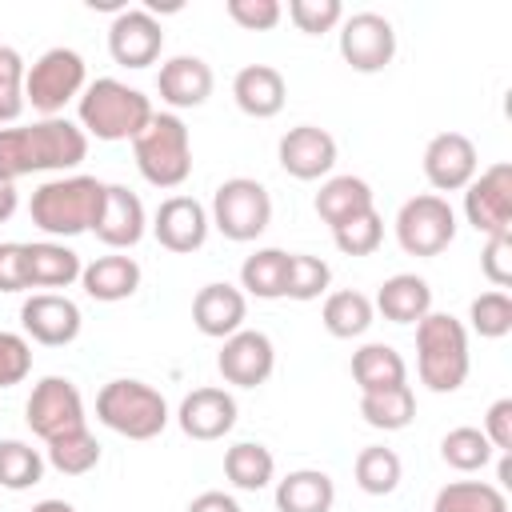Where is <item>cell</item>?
<instances>
[{"mask_svg": "<svg viewBox=\"0 0 512 512\" xmlns=\"http://www.w3.org/2000/svg\"><path fill=\"white\" fill-rule=\"evenodd\" d=\"M88 156V136L68 116L0 128V180L16 184L32 172H68Z\"/></svg>", "mask_w": 512, "mask_h": 512, "instance_id": "6da1fadb", "label": "cell"}, {"mask_svg": "<svg viewBox=\"0 0 512 512\" xmlns=\"http://www.w3.org/2000/svg\"><path fill=\"white\" fill-rule=\"evenodd\" d=\"M104 180L96 176H56V180H44L36 192H32V224L44 232V236H80V232H92L96 220H100V208H104Z\"/></svg>", "mask_w": 512, "mask_h": 512, "instance_id": "7a4b0ae2", "label": "cell"}, {"mask_svg": "<svg viewBox=\"0 0 512 512\" xmlns=\"http://www.w3.org/2000/svg\"><path fill=\"white\" fill-rule=\"evenodd\" d=\"M152 100L140 92V88H128L124 80H112V76H100L92 84H84L80 100H76V116H80V128L84 136H96V140H136L140 128L152 120Z\"/></svg>", "mask_w": 512, "mask_h": 512, "instance_id": "3957f363", "label": "cell"}, {"mask_svg": "<svg viewBox=\"0 0 512 512\" xmlns=\"http://www.w3.org/2000/svg\"><path fill=\"white\" fill-rule=\"evenodd\" d=\"M468 328L448 312H428L416 320V372L432 392H456L468 380Z\"/></svg>", "mask_w": 512, "mask_h": 512, "instance_id": "277c9868", "label": "cell"}, {"mask_svg": "<svg viewBox=\"0 0 512 512\" xmlns=\"http://www.w3.org/2000/svg\"><path fill=\"white\" fill-rule=\"evenodd\" d=\"M140 176L152 188H180L192 172V136L176 112H152V120L132 140Z\"/></svg>", "mask_w": 512, "mask_h": 512, "instance_id": "5b68a950", "label": "cell"}, {"mask_svg": "<svg viewBox=\"0 0 512 512\" xmlns=\"http://www.w3.org/2000/svg\"><path fill=\"white\" fill-rule=\"evenodd\" d=\"M96 420L128 440H152L168 428V400L144 380H108L96 392Z\"/></svg>", "mask_w": 512, "mask_h": 512, "instance_id": "8992f818", "label": "cell"}, {"mask_svg": "<svg viewBox=\"0 0 512 512\" xmlns=\"http://www.w3.org/2000/svg\"><path fill=\"white\" fill-rule=\"evenodd\" d=\"M84 76H88V68H84V56L76 48H48L24 72V104H32L40 112V120L60 116L64 104L80 100Z\"/></svg>", "mask_w": 512, "mask_h": 512, "instance_id": "52a82bcc", "label": "cell"}, {"mask_svg": "<svg viewBox=\"0 0 512 512\" xmlns=\"http://www.w3.org/2000/svg\"><path fill=\"white\" fill-rule=\"evenodd\" d=\"M208 220L216 224V232L224 240L248 244L272 224V196H268V188L260 180L232 176L212 192V216Z\"/></svg>", "mask_w": 512, "mask_h": 512, "instance_id": "ba28073f", "label": "cell"}, {"mask_svg": "<svg viewBox=\"0 0 512 512\" xmlns=\"http://www.w3.org/2000/svg\"><path fill=\"white\" fill-rule=\"evenodd\" d=\"M396 240L408 256H440L456 240V212L444 196L420 192L396 212Z\"/></svg>", "mask_w": 512, "mask_h": 512, "instance_id": "9c48e42d", "label": "cell"}, {"mask_svg": "<svg viewBox=\"0 0 512 512\" xmlns=\"http://www.w3.org/2000/svg\"><path fill=\"white\" fill-rule=\"evenodd\" d=\"M24 420L28 428L48 444L56 436H68V432H80L88 428V416H84V396L80 388L68 380V376H44L28 404H24Z\"/></svg>", "mask_w": 512, "mask_h": 512, "instance_id": "30bf717a", "label": "cell"}, {"mask_svg": "<svg viewBox=\"0 0 512 512\" xmlns=\"http://www.w3.org/2000/svg\"><path fill=\"white\" fill-rule=\"evenodd\" d=\"M340 56L352 72H384L396 56V28L380 12H352L340 20Z\"/></svg>", "mask_w": 512, "mask_h": 512, "instance_id": "8fae6325", "label": "cell"}, {"mask_svg": "<svg viewBox=\"0 0 512 512\" xmlns=\"http://www.w3.org/2000/svg\"><path fill=\"white\" fill-rule=\"evenodd\" d=\"M464 216L480 236L512 232V164H492L464 188Z\"/></svg>", "mask_w": 512, "mask_h": 512, "instance_id": "7c38bea8", "label": "cell"}, {"mask_svg": "<svg viewBox=\"0 0 512 512\" xmlns=\"http://www.w3.org/2000/svg\"><path fill=\"white\" fill-rule=\"evenodd\" d=\"M164 48V28L148 8H124L108 24V52L120 68H148Z\"/></svg>", "mask_w": 512, "mask_h": 512, "instance_id": "4fadbf2b", "label": "cell"}, {"mask_svg": "<svg viewBox=\"0 0 512 512\" xmlns=\"http://www.w3.org/2000/svg\"><path fill=\"white\" fill-rule=\"evenodd\" d=\"M20 324H24V336H32L36 344L44 348H64L80 336V308L76 300L60 296V292H36L20 304Z\"/></svg>", "mask_w": 512, "mask_h": 512, "instance_id": "5bb4252c", "label": "cell"}, {"mask_svg": "<svg viewBox=\"0 0 512 512\" xmlns=\"http://www.w3.org/2000/svg\"><path fill=\"white\" fill-rule=\"evenodd\" d=\"M216 368L224 376V384H236V388H260L272 368H276V348L264 332H252V328H240L224 340L220 356H216Z\"/></svg>", "mask_w": 512, "mask_h": 512, "instance_id": "9a60e30c", "label": "cell"}, {"mask_svg": "<svg viewBox=\"0 0 512 512\" xmlns=\"http://www.w3.org/2000/svg\"><path fill=\"white\" fill-rule=\"evenodd\" d=\"M208 228H212V220L196 196H168V200H160V208L152 216V232H156L160 248H168L176 256L204 248Z\"/></svg>", "mask_w": 512, "mask_h": 512, "instance_id": "2e32d148", "label": "cell"}, {"mask_svg": "<svg viewBox=\"0 0 512 512\" xmlns=\"http://www.w3.org/2000/svg\"><path fill=\"white\" fill-rule=\"evenodd\" d=\"M480 160H476V144L464 132H440L428 140L424 148V176L436 192H460L472 184Z\"/></svg>", "mask_w": 512, "mask_h": 512, "instance_id": "e0dca14e", "label": "cell"}, {"mask_svg": "<svg viewBox=\"0 0 512 512\" xmlns=\"http://www.w3.org/2000/svg\"><path fill=\"white\" fill-rule=\"evenodd\" d=\"M280 168L296 180H320L332 172L336 164V140L328 128H316V124H296L280 136Z\"/></svg>", "mask_w": 512, "mask_h": 512, "instance_id": "ac0fdd59", "label": "cell"}, {"mask_svg": "<svg viewBox=\"0 0 512 512\" xmlns=\"http://www.w3.org/2000/svg\"><path fill=\"white\" fill-rule=\"evenodd\" d=\"M176 424L192 440H220L236 428V400L224 388H192L176 408Z\"/></svg>", "mask_w": 512, "mask_h": 512, "instance_id": "d6986e66", "label": "cell"}, {"mask_svg": "<svg viewBox=\"0 0 512 512\" xmlns=\"http://www.w3.org/2000/svg\"><path fill=\"white\" fill-rule=\"evenodd\" d=\"M144 228H148V220H144L140 196L132 188H124V184H108L104 188L100 220L92 228L96 240L108 244V248H116V252H124V248H136L144 240Z\"/></svg>", "mask_w": 512, "mask_h": 512, "instance_id": "ffe728a7", "label": "cell"}, {"mask_svg": "<svg viewBox=\"0 0 512 512\" xmlns=\"http://www.w3.org/2000/svg\"><path fill=\"white\" fill-rule=\"evenodd\" d=\"M212 68L200 56H172L156 72V92L168 108H200L212 96Z\"/></svg>", "mask_w": 512, "mask_h": 512, "instance_id": "44dd1931", "label": "cell"}, {"mask_svg": "<svg viewBox=\"0 0 512 512\" xmlns=\"http://www.w3.org/2000/svg\"><path fill=\"white\" fill-rule=\"evenodd\" d=\"M244 316H248V300L232 284H204L192 300V324L212 340H228L232 332H240Z\"/></svg>", "mask_w": 512, "mask_h": 512, "instance_id": "7402d4cb", "label": "cell"}, {"mask_svg": "<svg viewBox=\"0 0 512 512\" xmlns=\"http://www.w3.org/2000/svg\"><path fill=\"white\" fill-rule=\"evenodd\" d=\"M232 100L244 116L272 120L288 100V84L272 64H244L232 80Z\"/></svg>", "mask_w": 512, "mask_h": 512, "instance_id": "603a6c76", "label": "cell"}, {"mask_svg": "<svg viewBox=\"0 0 512 512\" xmlns=\"http://www.w3.org/2000/svg\"><path fill=\"white\" fill-rule=\"evenodd\" d=\"M372 308L392 324H416V320H424L432 312V288L416 272H396V276H388L380 284Z\"/></svg>", "mask_w": 512, "mask_h": 512, "instance_id": "cb8c5ba5", "label": "cell"}, {"mask_svg": "<svg viewBox=\"0 0 512 512\" xmlns=\"http://www.w3.org/2000/svg\"><path fill=\"white\" fill-rule=\"evenodd\" d=\"M80 284L92 300L100 304H116V300H128L136 288H140V264L132 256H96L92 264H84L80 272Z\"/></svg>", "mask_w": 512, "mask_h": 512, "instance_id": "d4e9b609", "label": "cell"}, {"mask_svg": "<svg viewBox=\"0 0 512 512\" xmlns=\"http://www.w3.org/2000/svg\"><path fill=\"white\" fill-rule=\"evenodd\" d=\"M336 484L320 468H296L276 484V512H332Z\"/></svg>", "mask_w": 512, "mask_h": 512, "instance_id": "484cf974", "label": "cell"}, {"mask_svg": "<svg viewBox=\"0 0 512 512\" xmlns=\"http://www.w3.org/2000/svg\"><path fill=\"white\" fill-rule=\"evenodd\" d=\"M312 208H316V216H320L328 228H340L344 220H352V216H360V212H368V208H376V204H372L368 180H360V176H328V180L320 184Z\"/></svg>", "mask_w": 512, "mask_h": 512, "instance_id": "4316f807", "label": "cell"}, {"mask_svg": "<svg viewBox=\"0 0 512 512\" xmlns=\"http://www.w3.org/2000/svg\"><path fill=\"white\" fill-rule=\"evenodd\" d=\"M84 264L80 256L60 240H36L28 244V284L32 288H68L80 280Z\"/></svg>", "mask_w": 512, "mask_h": 512, "instance_id": "83f0119b", "label": "cell"}, {"mask_svg": "<svg viewBox=\"0 0 512 512\" xmlns=\"http://www.w3.org/2000/svg\"><path fill=\"white\" fill-rule=\"evenodd\" d=\"M352 380L360 384V392H380L408 384V368L392 344H364L352 352Z\"/></svg>", "mask_w": 512, "mask_h": 512, "instance_id": "f1b7e54d", "label": "cell"}, {"mask_svg": "<svg viewBox=\"0 0 512 512\" xmlns=\"http://www.w3.org/2000/svg\"><path fill=\"white\" fill-rule=\"evenodd\" d=\"M288 256L284 248H256L240 264V288L256 300H280L288 292Z\"/></svg>", "mask_w": 512, "mask_h": 512, "instance_id": "f546056e", "label": "cell"}, {"mask_svg": "<svg viewBox=\"0 0 512 512\" xmlns=\"http://www.w3.org/2000/svg\"><path fill=\"white\" fill-rule=\"evenodd\" d=\"M372 316H376L372 300H368L364 292H356V288L328 292V300H324V308H320V320H324L328 336H336V340L364 336V332L372 328Z\"/></svg>", "mask_w": 512, "mask_h": 512, "instance_id": "4dcf8cb0", "label": "cell"}, {"mask_svg": "<svg viewBox=\"0 0 512 512\" xmlns=\"http://www.w3.org/2000/svg\"><path fill=\"white\" fill-rule=\"evenodd\" d=\"M360 416L368 428L380 432H400L416 420V396L408 384L396 388H380V392H360Z\"/></svg>", "mask_w": 512, "mask_h": 512, "instance_id": "1f68e13d", "label": "cell"}, {"mask_svg": "<svg viewBox=\"0 0 512 512\" xmlns=\"http://www.w3.org/2000/svg\"><path fill=\"white\" fill-rule=\"evenodd\" d=\"M224 476L240 492H260L276 476V456L264 444H256V440H240V444H232L224 452Z\"/></svg>", "mask_w": 512, "mask_h": 512, "instance_id": "d6a6232c", "label": "cell"}, {"mask_svg": "<svg viewBox=\"0 0 512 512\" xmlns=\"http://www.w3.org/2000/svg\"><path fill=\"white\" fill-rule=\"evenodd\" d=\"M432 512H508V496L488 480H452L436 492Z\"/></svg>", "mask_w": 512, "mask_h": 512, "instance_id": "836d02e7", "label": "cell"}, {"mask_svg": "<svg viewBox=\"0 0 512 512\" xmlns=\"http://www.w3.org/2000/svg\"><path fill=\"white\" fill-rule=\"evenodd\" d=\"M400 476H404V464H400V456L392 448H384V444L360 448V456H356V484H360V492L388 496V492H396Z\"/></svg>", "mask_w": 512, "mask_h": 512, "instance_id": "e575fe53", "label": "cell"}, {"mask_svg": "<svg viewBox=\"0 0 512 512\" xmlns=\"http://www.w3.org/2000/svg\"><path fill=\"white\" fill-rule=\"evenodd\" d=\"M492 452L496 448L488 444V436L480 428H472V424H460V428L444 432V440H440V460L448 468H456V472H480V468H488Z\"/></svg>", "mask_w": 512, "mask_h": 512, "instance_id": "d590c367", "label": "cell"}, {"mask_svg": "<svg viewBox=\"0 0 512 512\" xmlns=\"http://www.w3.org/2000/svg\"><path fill=\"white\" fill-rule=\"evenodd\" d=\"M44 460L56 472H64V476H84V472H92L100 464V444H96V436L88 428H80V432H68V436L48 440Z\"/></svg>", "mask_w": 512, "mask_h": 512, "instance_id": "8d00e7d4", "label": "cell"}, {"mask_svg": "<svg viewBox=\"0 0 512 512\" xmlns=\"http://www.w3.org/2000/svg\"><path fill=\"white\" fill-rule=\"evenodd\" d=\"M44 464L48 460L40 456V448H32L24 440H0V488L24 492V488L40 484Z\"/></svg>", "mask_w": 512, "mask_h": 512, "instance_id": "74e56055", "label": "cell"}, {"mask_svg": "<svg viewBox=\"0 0 512 512\" xmlns=\"http://www.w3.org/2000/svg\"><path fill=\"white\" fill-rule=\"evenodd\" d=\"M468 320H472V332L484 336V340H500L512 332V296L492 288V292H480L472 304H468Z\"/></svg>", "mask_w": 512, "mask_h": 512, "instance_id": "f35d334b", "label": "cell"}, {"mask_svg": "<svg viewBox=\"0 0 512 512\" xmlns=\"http://www.w3.org/2000/svg\"><path fill=\"white\" fill-rule=\"evenodd\" d=\"M332 240H336V248L344 256H372L380 248V240H384V220H380L376 208H368V212L344 220L340 228H332Z\"/></svg>", "mask_w": 512, "mask_h": 512, "instance_id": "ab89813d", "label": "cell"}, {"mask_svg": "<svg viewBox=\"0 0 512 512\" xmlns=\"http://www.w3.org/2000/svg\"><path fill=\"white\" fill-rule=\"evenodd\" d=\"M328 280H332V268L320 260V256H308V252H292L288 256V300H316L320 292H328Z\"/></svg>", "mask_w": 512, "mask_h": 512, "instance_id": "60d3db41", "label": "cell"}, {"mask_svg": "<svg viewBox=\"0 0 512 512\" xmlns=\"http://www.w3.org/2000/svg\"><path fill=\"white\" fill-rule=\"evenodd\" d=\"M24 56L12 44H0V128L24 112Z\"/></svg>", "mask_w": 512, "mask_h": 512, "instance_id": "b9f144b4", "label": "cell"}, {"mask_svg": "<svg viewBox=\"0 0 512 512\" xmlns=\"http://www.w3.org/2000/svg\"><path fill=\"white\" fill-rule=\"evenodd\" d=\"M288 20L300 32L320 36V32H332L344 20V8H340V0H288Z\"/></svg>", "mask_w": 512, "mask_h": 512, "instance_id": "7bdbcfd3", "label": "cell"}, {"mask_svg": "<svg viewBox=\"0 0 512 512\" xmlns=\"http://www.w3.org/2000/svg\"><path fill=\"white\" fill-rule=\"evenodd\" d=\"M32 372V344L20 332H0V388L20 384Z\"/></svg>", "mask_w": 512, "mask_h": 512, "instance_id": "ee69618b", "label": "cell"}, {"mask_svg": "<svg viewBox=\"0 0 512 512\" xmlns=\"http://www.w3.org/2000/svg\"><path fill=\"white\" fill-rule=\"evenodd\" d=\"M224 12H228L232 24H240V28H248V32H268V28H276L280 16H284V8H280L276 0H228Z\"/></svg>", "mask_w": 512, "mask_h": 512, "instance_id": "f6af8a7d", "label": "cell"}, {"mask_svg": "<svg viewBox=\"0 0 512 512\" xmlns=\"http://www.w3.org/2000/svg\"><path fill=\"white\" fill-rule=\"evenodd\" d=\"M480 272L492 280V288H508L512 284V232L500 236H484V252H480Z\"/></svg>", "mask_w": 512, "mask_h": 512, "instance_id": "bcb514c9", "label": "cell"}, {"mask_svg": "<svg viewBox=\"0 0 512 512\" xmlns=\"http://www.w3.org/2000/svg\"><path fill=\"white\" fill-rule=\"evenodd\" d=\"M28 284V244L4 240L0 244V292H24Z\"/></svg>", "mask_w": 512, "mask_h": 512, "instance_id": "7dc6e473", "label": "cell"}, {"mask_svg": "<svg viewBox=\"0 0 512 512\" xmlns=\"http://www.w3.org/2000/svg\"><path fill=\"white\" fill-rule=\"evenodd\" d=\"M484 436H488V444L496 448V452H512V400L508 396H500L488 412H484V428H480Z\"/></svg>", "mask_w": 512, "mask_h": 512, "instance_id": "c3c4849f", "label": "cell"}, {"mask_svg": "<svg viewBox=\"0 0 512 512\" xmlns=\"http://www.w3.org/2000/svg\"><path fill=\"white\" fill-rule=\"evenodd\" d=\"M188 512H240V504H236L228 492H200V496L188 504Z\"/></svg>", "mask_w": 512, "mask_h": 512, "instance_id": "681fc988", "label": "cell"}, {"mask_svg": "<svg viewBox=\"0 0 512 512\" xmlns=\"http://www.w3.org/2000/svg\"><path fill=\"white\" fill-rule=\"evenodd\" d=\"M20 208V196H16V184H8V180H0V224L4 220H12V212Z\"/></svg>", "mask_w": 512, "mask_h": 512, "instance_id": "f907efd6", "label": "cell"}, {"mask_svg": "<svg viewBox=\"0 0 512 512\" xmlns=\"http://www.w3.org/2000/svg\"><path fill=\"white\" fill-rule=\"evenodd\" d=\"M28 512H76V508H72L68 500H56V496H52V500H40V504H32Z\"/></svg>", "mask_w": 512, "mask_h": 512, "instance_id": "816d5d0a", "label": "cell"}]
</instances>
